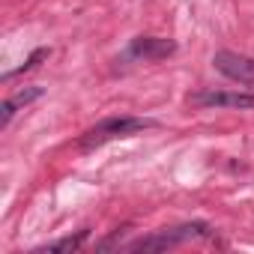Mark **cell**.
I'll list each match as a JSON object with an SVG mask.
<instances>
[{
	"mask_svg": "<svg viewBox=\"0 0 254 254\" xmlns=\"http://www.w3.org/2000/svg\"><path fill=\"white\" fill-rule=\"evenodd\" d=\"M156 120H147V117H108L102 123H96L93 129L84 132L81 138V147L84 150H93L105 141H114V138H129V135H138L144 129H153Z\"/></svg>",
	"mask_w": 254,
	"mask_h": 254,
	"instance_id": "obj_1",
	"label": "cell"
},
{
	"mask_svg": "<svg viewBox=\"0 0 254 254\" xmlns=\"http://www.w3.org/2000/svg\"><path fill=\"white\" fill-rule=\"evenodd\" d=\"M209 233V224L203 221H191V224H180V227H171V230H162L156 236H147V239H138L132 242L135 251H162V248H174L180 242H189V239H197V236H206Z\"/></svg>",
	"mask_w": 254,
	"mask_h": 254,
	"instance_id": "obj_2",
	"label": "cell"
},
{
	"mask_svg": "<svg viewBox=\"0 0 254 254\" xmlns=\"http://www.w3.org/2000/svg\"><path fill=\"white\" fill-rule=\"evenodd\" d=\"M189 105L218 108V111H254V93H245V90H203V93H191Z\"/></svg>",
	"mask_w": 254,
	"mask_h": 254,
	"instance_id": "obj_3",
	"label": "cell"
},
{
	"mask_svg": "<svg viewBox=\"0 0 254 254\" xmlns=\"http://www.w3.org/2000/svg\"><path fill=\"white\" fill-rule=\"evenodd\" d=\"M177 51V42L174 39H165V36H135L126 48V57L132 60H144V63H156V60H165Z\"/></svg>",
	"mask_w": 254,
	"mask_h": 254,
	"instance_id": "obj_4",
	"label": "cell"
},
{
	"mask_svg": "<svg viewBox=\"0 0 254 254\" xmlns=\"http://www.w3.org/2000/svg\"><path fill=\"white\" fill-rule=\"evenodd\" d=\"M212 66L230 78V81H242V84H254V60L245 57V54H236V51H218L212 57Z\"/></svg>",
	"mask_w": 254,
	"mask_h": 254,
	"instance_id": "obj_5",
	"label": "cell"
},
{
	"mask_svg": "<svg viewBox=\"0 0 254 254\" xmlns=\"http://www.w3.org/2000/svg\"><path fill=\"white\" fill-rule=\"evenodd\" d=\"M36 99H42V87H27V90L9 96V99L3 102V108H0V129H6V126H9V120L15 117V111L27 108V105L36 102Z\"/></svg>",
	"mask_w": 254,
	"mask_h": 254,
	"instance_id": "obj_6",
	"label": "cell"
},
{
	"mask_svg": "<svg viewBox=\"0 0 254 254\" xmlns=\"http://www.w3.org/2000/svg\"><path fill=\"white\" fill-rule=\"evenodd\" d=\"M87 230H81L78 236H63V239H57V242H48V245H42V248H36V254H60V251H78L84 242H87Z\"/></svg>",
	"mask_w": 254,
	"mask_h": 254,
	"instance_id": "obj_7",
	"label": "cell"
},
{
	"mask_svg": "<svg viewBox=\"0 0 254 254\" xmlns=\"http://www.w3.org/2000/svg\"><path fill=\"white\" fill-rule=\"evenodd\" d=\"M48 54H51V48H36V51H33V54H30V57H27V60H24V63H21L18 69H12V72H6V75H3V81H9V78H15V75H21V72H30V69H36V66H39V60H45Z\"/></svg>",
	"mask_w": 254,
	"mask_h": 254,
	"instance_id": "obj_8",
	"label": "cell"
}]
</instances>
